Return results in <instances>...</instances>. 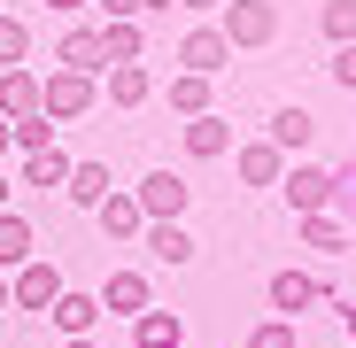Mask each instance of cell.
Instances as JSON below:
<instances>
[{"label":"cell","instance_id":"7a4b0ae2","mask_svg":"<svg viewBox=\"0 0 356 348\" xmlns=\"http://www.w3.org/2000/svg\"><path fill=\"white\" fill-rule=\"evenodd\" d=\"M225 47L241 54V47H271L279 39V0H225Z\"/></svg>","mask_w":356,"mask_h":348},{"label":"cell","instance_id":"277c9868","mask_svg":"<svg viewBox=\"0 0 356 348\" xmlns=\"http://www.w3.org/2000/svg\"><path fill=\"white\" fill-rule=\"evenodd\" d=\"M279 186H286L294 217H310V209H325V201H333V179H325V163H302V155H294V163L279 170Z\"/></svg>","mask_w":356,"mask_h":348},{"label":"cell","instance_id":"9c48e42d","mask_svg":"<svg viewBox=\"0 0 356 348\" xmlns=\"http://www.w3.org/2000/svg\"><path fill=\"white\" fill-rule=\"evenodd\" d=\"M325 302V286L310 279V271H271V310L279 317H302V310H318Z\"/></svg>","mask_w":356,"mask_h":348},{"label":"cell","instance_id":"ba28073f","mask_svg":"<svg viewBox=\"0 0 356 348\" xmlns=\"http://www.w3.org/2000/svg\"><path fill=\"white\" fill-rule=\"evenodd\" d=\"M178 140H186V155H194V163H217V155H232V124H225L217 108L186 116V132H178Z\"/></svg>","mask_w":356,"mask_h":348},{"label":"cell","instance_id":"4316f807","mask_svg":"<svg viewBox=\"0 0 356 348\" xmlns=\"http://www.w3.org/2000/svg\"><path fill=\"white\" fill-rule=\"evenodd\" d=\"M24 54H31V24L24 16H0V70H16Z\"/></svg>","mask_w":356,"mask_h":348},{"label":"cell","instance_id":"83f0119b","mask_svg":"<svg viewBox=\"0 0 356 348\" xmlns=\"http://www.w3.org/2000/svg\"><path fill=\"white\" fill-rule=\"evenodd\" d=\"M8 132H16V147H24V155H39V147H54V116H47V108H39V116H16Z\"/></svg>","mask_w":356,"mask_h":348},{"label":"cell","instance_id":"8fae6325","mask_svg":"<svg viewBox=\"0 0 356 348\" xmlns=\"http://www.w3.org/2000/svg\"><path fill=\"white\" fill-rule=\"evenodd\" d=\"M147 302H155L147 271H108V286H101V310H116V317H140Z\"/></svg>","mask_w":356,"mask_h":348},{"label":"cell","instance_id":"f546056e","mask_svg":"<svg viewBox=\"0 0 356 348\" xmlns=\"http://www.w3.org/2000/svg\"><path fill=\"white\" fill-rule=\"evenodd\" d=\"M325 70H333V85H341V93H356V39H348V47H333V63H325Z\"/></svg>","mask_w":356,"mask_h":348},{"label":"cell","instance_id":"e0dca14e","mask_svg":"<svg viewBox=\"0 0 356 348\" xmlns=\"http://www.w3.org/2000/svg\"><path fill=\"white\" fill-rule=\"evenodd\" d=\"M294 232H302L310 248H325V256H341V248H356V232L333 217V209H310V217H294Z\"/></svg>","mask_w":356,"mask_h":348},{"label":"cell","instance_id":"5b68a950","mask_svg":"<svg viewBox=\"0 0 356 348\" xmlns=\"http://www.w3.org/2000/svg\"><path fill=\"white\" fill-rule=\"evenodd\" d=\"M140 248L178 271V263H194V232H186V217H147L140 224Z\"/></svg>","mask_w":356,"mask_h":348},{"label":"cell","instance_id":"4fadbf2b","mask_svg":"<svg viewBox=\"0 0 356 348\" xmlns=\"http://www.w3.org/2000/svg\"><path fill=\"white\" fill-rule=\"evenodd\" d=\"M232 170H241V186H279L286 155H279L271 140H248V147H232Z\"/></svg>","mask_w":356,"mask_h":348},{"label":"cell","instance_id":"74e56055","mask_svg":"<svg viewBox=\"0 0 356 348\" xmlns=\"http://www.w3.org/2000/svg\"><path fill=\"white\" fill-rule=\"evenodd\" d=\"M155 8H170V0H140V16H155Z\"/></svg>","mask_w":356,"mask_h":348},{"label":"cell","instance_id":"52a82bcc","mask_svg":"<svg viewBox=\"0 0 356 348\" xmlns=\"http://www.w3.org/2000/svg\"><path fill=\"white\" fill-rule=\"evenodd\" d=\"M178 63L202 70V78H217V70L232 63V47H225V31H217V24H194L186 39H178Z\"/></svg>","mask_w":356,"mask_h":348},{"label":"cell","instance_id":"4dcf8cb0","mask_svg":"<svg viewBox=\"0 0 356 348\" xmlns=\"http://www.w3.org/2000/svg\"><path fill=\"white\" fill-rule=\"evenodd\" d=\"M101 8V24H124V16H140V0H93Z\"/></svg>","mask_w":356,"mask_h":348},{"label":"cell","instance_id":"6da1fadb","mask_svg":"<svg viewBox=\"0 0 356 348\" xmlns=\"http://www.w3.org/2000/svg\"><path fill=\"white\" fill-rule=\"evenodd\" d=\"M93 101H101V78H86V70H47L39 78V108L54 116V124H78Z\"/></svg>","mask_w":356,"mask_h":348},{"label":"cell","instance_id":"e575fe53","mask_svg":"<svg viewBox=\"0 0 356 348\" xmlns=\"http://www.w3.org/2000/svg\"><path fill=\"white\" fill-rule=\"evenodd\" d=\"M178 8H194V16H209V8H225V0H178Z\"/></svg>","mask_w":356,"mask_h":348},{"label":"cell","instance_id":"7c38bea8","mask_svg":"<svg viewBox=\"0 0 356 348\" xmlns=\"http://www.w3.org/2000/svg\"><path fill=\"white\" fill-rule=\"evenodd\" d=\"M93 217H101V232H108V240H140V224H147V209H140L132 194H116V186L93 201Z\"/></svg>","mask_w":356,"mask_h":348},{"label":"cell","instance_id":"f35d334b","mask_svg":"<svg viewBox=\"0 0 356 348\" xmlns=\"http://www.w3.org/2000/svg\"><path fill=\"white\" fill-rule=\"evenodd\" d=\"M0 310H8V279H0Z\"/></svg>","mask_w":356,"mask_h":348},{"label":"cell","instance_id":"7402d4cb","mask_svg":"<svg viewBox=\"0 0 356 348\" xmlns=\"http://www.w3.org/2000/svg\"><path fill=\"white\" fill-rule=\"evenodd\" d=\"M63 194H70L78 209H93V201L108 194V163H70V179H63Z\"/></svg>","mask_w":356,"mask_h":348},{"label":"cell","instance_id":"484cf974","mask_svg":"<svg viewBox=\"0 0 356 348\" xmlns=\"http://www.w3.org/2000/svg\"><path fill=\"white\" fill-rule=\"evenodd\" d=\"M325 179H333V201H325V209H333V217H341V224L356 232V163H341V170H325Z\"/></svg>","mask_w":356,"mask_h":348},{"label":"cell","instance_id":"d6986e66","mask_svg":"<svg viewBox=\"0 0 356 348\" xmlns=\"http://www.w3.org/2000/svg\"><path fill=\"white\" fill-rule=\"evenodd\" d=\"M39 256V232L16 217V209H0V271H16V263H31Z\"/></svg>","mask_w":356,"mask_h":348},{"label":"cell","instance_id":"2e32d148","mask_svg":"<svg viewBox=\"0 0 356 348\" xmlns=\"http://www.w3.org/2000/svg\"><path fill=\"white\" fill-rule=\"evenodd\" d=\"M101 78H108V101H116V108H140V101L155 93V70H147V63H108Z\"/></svg>","mask_w":356,"mask_h":348},{"label":"cell","instance_id":"8992f818","mask_svg":"<svg viewBox=\"0 0 356 348\" xmlns=\"http://www.w3.org/2000/svg\"><path fill=\"white\" fill-rule=\"evenodd\" d=\"M132 201H140L147 217H186V201H194V186L178 179V170H147V179L132 186Z\"/></svg>","mask_w":356,"mask_h":348},{"label":"cell","instance_id":"f1b7e54d","mask_svg":"<svg viewBox=\"0 0 356 348\" xmlns=\"http://www.w3.org/2000/svg\"><path fill=\"white\" fill-rule=\"evenodd\" d=\"M248 348H294V317H264L248 333Z\"/></svg>","mask_w":356,"mask_h":348},{"label":"cell","instance_id":"8d00e7d4","mask_svg":"<svg viewBox=\"0 0 356 348\" xmlns=\"http://www.w3.org/2000/svg\"><path fill=\"white\" fill-rule=\"evenodd\" d=\"M8 194H16V179H8V170H0V209H8Z\"/></svg>","mask_w":356,"mask_h":348},{"label":"cell","instance_id":"30bf717a","mask_svg":"<svg viewBox=\"0 0 356 348\" xmlns=\"http://www.w3.org/2000/svg\"><path fill=\"white\" fill-rule=\"evenodd\" d=\"M132 348H186V317H178V310H140L132 317Z\"/></svg>","mask_w":356,"mask_h":348},{"label":"cell","instance_id":"d4e9b609","mask_svg":"<svg viewBox=\"0 0 356 348\" xmlns=\"http://www.w3.org/2000/svg\"><path fill=\"white\" fill-rule=\"evenodd\" d=\"M318 31H325L333 47H348V39H356V0H325V8H318Z\"/></svg>","mask_w":356,"mask_h":348},{"label":"cell","instance_id":"5bb4252c","mask_svg":"<svg viewBox=\"0 0 356 348\" xmlns=\"http://www.w3.org/2000/svg\"><path fill=\"white\" fill-rule=\"evenodd\" d=\"M47 317H54V333H63V340H70V333H93V325H101V295H78V286H63Z\"/></svg>","mask_w":356,"mask_h":348},{"label":"cell","instance_id":"836d02e7","mask_svg":"<svg viewBox=\"0 0 356 348\" xmlns=\"http://www.w3.org/2000/svg\"><path fill=\"white\" fill-rule=\"evenodd\" d=\"M16 155V132H8V116H0V163H8Z\"/></svg>","mask_w":356,"mask_h":348},{"label":"cell","instance_id":"cb8c5ba5","mask_svg":"<svg viewBox=\"0 0 356 348\" xmlns=\"http://www.w3.org/2000/svg\"><path fill=\"white\" fill-rule=\"evenodd\" d=\"M170 108H178V116H202V108H209V78H202V70H178V78H170Z\"/></svg>","mask_w":356,"mask_h":348},{"label":"cell","instance_id":"44dd1931","mask_svg":"<svg viewBox=\"0 0 356 348\" xmlns=\"http://www.w3.org/2000/svg\"><path fill=\"white\" fill-rule=\"evenodd\" d=\"M140 47H147L140 16H124V24H101V54H108V63H140Z\"/></svg>","mask_w":356,"mask_h":348},{"label":"cell","instance_id":"9a60e30c","mask_svg":"<svg viewBox=\"0 0 356 348\" xmlns=\"http://www.w3.org/2000/svg\"><path fill=\"white\" fill-rule=\"evenodd\" d=\"M63 70H86V78H101L108 70V54H101V24H78L70 39H63V54H54Z\"/></svg>","mask_w":356,"mask_h":348},{"label":"cell","instance_id":"603a6c76","mask_svg":"<svg viewBox=\"0 0 356 348\" xmlns=\"http://www.w3.org/2000/svg\"><path fill=\"white\" fill-rule=\"evenodd\" d=\"M70 179V155L63 147H39V155H24V179L16 186H63Z\"/></svg>","mask_w":356,"mask_h":348},{"label":"cell","instance_id":"d590c367","mask_svg":"<svg viewBox=\"0 0 356 348\" xmlns=\"http://www.w3.org/2000/svg\"><path fill=\"white\" fill-rule=\"evenodd\" d=\"M63 348H101V340H93V333H70V340H63Z\"/></svg>","mask_w":356,"mask_h":348},{"label":"cell","instance_id":"3957f363","mask_svg":"<svg viewBox=\"0 0 356 348\" xmlns=\"http://www.w3.org/2000/svg\"><path fill=\"white\" fill-rule=\"evenodd\" d=\"M54 295H63V271H54L47 256L16 263V279H8V302H16V310H39V317H47V310H54Z\"/></svg>","mask_w":356,"mask_h":348},{"label":"cell","instance_id":"ffe728a7","mask_svg":"<svg viewBox=\"0 0 356 348\" xmlns=\"http://www.w3.org/2000/svg\"><path fill=\"white\" fill-rule=\"evenodd\" d=\"M310 132H318V116H310V108H279V116H271V147H279V155H302Z\"/></svg>","mask_w":356,"mask_h":348},{"label":"cell","instance_id":"ac0fdd59","mask_svg":"<svg viewBox=\"0 0 356 348\" xmlns=\"http://www.w3.org/2000/svg\"><path fill=\"white\" fill-rule=\"evenodd\" d=\"M0 116H8V124H16V116H39V78L16 63V70H0Z\"/></svg>","mask_w":356,"mask_h":348},{"label":"cell","instance_id":"1f68e13d","mask_svg":"<svg viewBox=\"0 0 356 348\" xmlns=\"http://www.w3.org/2000/svg\"><path fill=\"white\" fill-rule=\"evenodd\" d=\"M341 310V325H348V348H356V302H333Z\"/></svg>","mask_w":356,"mask_h":348},{"label":"cell","instance_id":"d6a6232c","mask_svg":"<svg viewBox=\"0 0 356 348\" xmlns=\"http://www.w3.org/2000/svg\"><path fill=\"white\" fill-rule=\"evenodd\" d=\"M47 8H54V16H78V8H93V0H47Z\"/></svg>","mask_w":356,"mask_h":348}]
</instances>
